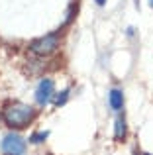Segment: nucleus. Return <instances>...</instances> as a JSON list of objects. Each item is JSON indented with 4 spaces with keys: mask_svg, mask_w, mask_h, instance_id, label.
Listing matches in <instances>:
<instances>
[{
    "mask_svg": "<svg viewBox=\"0 0 153 155\" xmlns=\"http://www.w3.org/2000/svg\"><path fill=\"white\" fill-rule=\"evenodd\" d=\"M2 118H4L8 128L22 130V128H26V126H30L31 122H34L35 110L31 108L30 104L14 102V104H8L6 108L2 110Z\"/></svg>",
    "mask_w": 153,
    "mask_h": 155,
    "instance_id": "nucleus-1",
    "label": "nucleus"
},
{
    "mask_svg": "<svg viewBox=\"0 0 153 155\" xmlns=\"http://www.w3.org/2000/svg\"><path fill=\"white\" fill-rule=\"evenodd\" d=\"M30 49L39 57H49L59 49V35L57 34H47L43 38H37L31 41Z\"/></svg>",
    "mask_w": 153,
    "mask_h": 155,
    "instance_id": "nucleus-2",
    "label": "nucleus"
},
{
    "mask_svg": "<svg viewBox=\"0 0 153 155\" xmlns=\"http://www.w3.org/2000/svg\"><path fill=\"white\" fill-rule=\"evenodd\" d=\"M2 155H24L26 153V140L18 134H6L0 143Z\"/></svg>",
    "mask_w": 153,
    "mask_h": 155,
    "instance_id": "nucleus-3",
    "label": "nucleus"
},
{
    "mask_svg": "<svg viewBox=\"0 0 153 155\" xmlns=\"http://www.w3.org/2000/svg\"><path fill=\"white\" fill-rule=\"evenodd\" d=\"M53 91H55V84L51 79H41L35 88V102L39 106H45L47 102H51L53 98Z\"/></svg>",
    "mask_w": 153,
    "mask_h": 155,
    "instance_id": "nucleus-4",
    "label": "nucleus"
},
{
    "mask_svg": "<svg viewBox=\"0 0 153 155\" xmlns=\"http://www.w3.org/2000/svg\"><path fill=\"white\" fill-rule=\"evenodd\" d=\"M108 104H110V108L114 112H120L124 108V92L120 88H112L108 92Z\"/></svg>",
    "mask_w": 153,
    "mask_h": 155,
    "instance_id": "nucleus-5",
    "label": "nucleus"
},
{
    "mask_svg": "<svg viewBox=\"0 0 153 155\" xmlns=\"http://www.w3.org/2000/svg\"><path fill=\"white\" fill-rule=\"evenodd\" d=\"M126 134H128L126 118H124L122 114H118V118H116V122H114V137H116V140H124Z\"/></svg>",
    "mask_w": 153,
    "mask_h": 155,
    "instance_id": "nucleus-6",
    "label": "nucleus"
},
{
    "mask_svg": "<svg viewBox=\"0 0 153 155\" xmlns=\"http://www.w3.org/2000/svg\"><path fill=\"white\" fill-rule=\"evenodd\" d=\"M47 137H49V132H35V134H31V136H30V143L39 145V143H43Z\"/></svg>",
    "mask_w": 153,
    "mask_h": 155,
    "instance_id": "nucleus-7",
    "label": "nucleus"
},
{
    "mask_svg": "<svg viewBox=\"0 0 153 155\" xmlns=\"http://www.w3.org/2000/svg\"><path fill=\"white\" fill-rule=\"evenodd\" d=\"M67 100H69V91H63V92H57V94H53V98H51V102H53L55 106H63L67 102Z\"/></svg>",
    "mask_w": 153,
    "mask_h": 155,
    "instance_id": "nucleus-8",
    "label": "nucleus"
},
{
    "mask_svg": "<svg viewBox=\"0 0 153 155\" xmlns=\"http://www.w3.org/2000/svg\"><path fill=\"white\" fill-rule=\"evenodd\" d=\"M96 4H98V6H104V4H106V0H94Z\"/></svg>",
    "mask_w": 153,
    "mask_h": 155,
    "instance_id": "nucleus-9",
    "label": "nucleus"
},
{
    "mask_svg": "<svg viewBox=\"0 0 153 155\" xmlns=\"http://www.w3.org/2000/svg\"><path fill=\"white\" fill-rule=\"evenodd\" d=\"M149 6H151V8H153V0H149Z\"/></svg>",
    "mask_w": 153,
    "mask_h": 155,
    "instance_id": "nucleus-10",
    "label": "nucleus"
},
{
    "mask_svg": "<svg viewBox=\"0 0 153 155\" xmlns=\"http://www.w3.org/2000/svg\"><path fill=\"white\" fill-rule=\"evenodd\" d=\"M143 155H151V153H143Z\"/></svg>",
    "mask_w": 153,
    "mask_h": 155,
    "instance_id": "nucleus-11",
    "label": "nucleus"
}]
</instances>
